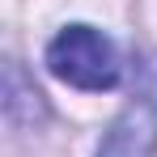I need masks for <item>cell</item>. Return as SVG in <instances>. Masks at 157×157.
<instances>
[{
    "label": "cell",
    "instance_id": "1",
    "mask_svg": "<svg viewBox=\"0 0 157 157\" xmlns=\"http://www.w3.org/2000/svg\"><path fill=\"white\" fill-rule=\"evenodd\" d=\"M47 64L59 81L77 89H115L119 85V55L102 30L94 26H68L47 47Z\"/></svg>",
    "mask_w": 157,
    "mask_h": 157
},
{
    "label": "cell",
    "instance_id": "2",
    "mask_svg": "<svg viewBox=\"0 0 157 157\" xmlns=\"http://www.w3.org/2000/svg\"><path fill=\"white\" fill-rule=\"evenodd\" d=\"M153 153H157V98L140 94L110 123L98 157H153Z\"/></svg>",
    "mask_w": 157,
    "mask_h": 157
}]
</instances>
